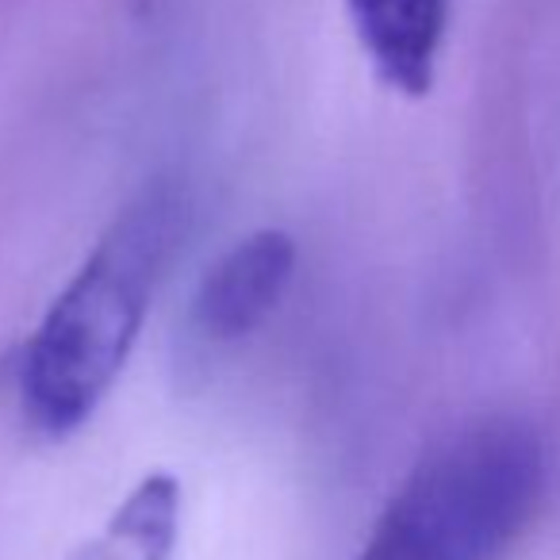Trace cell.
Listing matches in <instances>:
<instances>
[{"label":"cell","mask_w":560,"mask_h":560,"mask_svg":"<svg viewBox=\"0 0 560 560\" xmlns=\"http://www.w3.org/2000/svg\"><path fill=\"white\" fill-rule=\"evenodd\" d=\"M188 231V196L147 185L101 234L43 315L20 365V407L35 434L70 438L124 373L158 284Z\"/></svg>","instance_id":"obj_1"},{"label":"cell","mask_w":560,"mask_h":560,"mask_svg":"<svg viewBox=\"0 0 560 560\" xmlns=\"http://www.w3.org/2000/svg\"><path fill=\"white\" fill-rule=\"evenodd\" d=\"M545 488L549 450L534 422L476 419L415 465L358 560H499L534 522Z\"/></svg>","instance_id":"obj_2"},{"label":"cell","mask_w":560,"mask_h":560,"mask_svg":"<svg viewBox=\"0 0 560 560\" xmlns=\"http://www.w3.org/2000/svg\"><path fill=\"white\" fill-rule=\"evenodd\" d=\"M296 272V242L284 231H254L238 238L208 272L192 296V330L208 346L249 338L272 312Z\"/></svg>","instance_id":"obj_3"},{"label":"cell","mask_w":560,"mask_h":560,"mask_svg":"<svg viewBox=\"0 0 560 560\" xmlns=\"http://www.w3.org/2000/svg\"><path fill=\"white\" fill-rule=\"evenodd\" d=\"M376 78L399 96H427L450 24V0H346Z\"/></svg>","instance_id":"obj_4"},{"label":"cell","mask_w":560,"mask_h":560,"mask_svg":"<svg viewBox=\"0 0 560 560\" xmlns=\"http://www.w3.org/2000/svg\"><path fill=\"white\" fill-rule=\"evenodd\" d=\"M180 483L154 472L119 503L101 537L85 541L73 560H170L177 545Z\"/></svg>","instance_id":"obj_5"}]
</instances>
